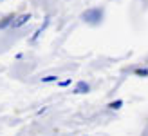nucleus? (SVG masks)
<instances>
[{
	"label": "nucleus",
	"mask_w": 148,
	"mask_h": 136,
	"mask_svg": "<svg viewBox=\"0 0 148 136\" xmlns=\"http://www.w3.org/2000/svg\"><path fill=\"white\" fill-rule=\"evenodd\" d=\"M81 18H83L87 24H90V26H98L101 22V18H103V9H98V7L88 9V11H85L83 15H81Z\"/></svg>",
	"instance_id": "nucleus-1"
},
{
	"label": "nucleus",
	"mask_w": 148,
	"mask_h": 136,
	"mask_svg": "<svg viewBox=\"0 0 148 136\" xmlns=\"http://www.w3.org/2000/svg\"><path fill=\"white\" fill-rule=\"evenodd\" d=\"M31 17H33L31 13H20V15H16V17H14V20H13V24H11V27H13V29L24 27L27 22L31 20Z\"/></svg>",
	"instance_id": "nucleus-2"
},
{
	"label": "nucleus",
	"mask_w": 148,
	"mask_h": 136,
	"mask_svg": "<svg viewBox=\"0 0 148 136\" xmlns=\"http://www.w3.org/2000/svg\"><path fill=\"white\" fill-rule=\"evenodd\" d=\"M14 17H16L14 13H9V15H5V17H4L2 20H0V31H2V29H7V27H11V24H13Z\"/></svg>",
	"instance_id": "nucleus-3"
},
{
	"label": "nucleus",
	"mask_w": 148,
	"mask_h": 136,
	"mask_svg": "<svg viewBox=\"0 0 148 136\" xmlns=\"http://www.w3.org/2000/svg\"><path fill=\"white\" fill-rule=\"evenodd\" d=\"M88 91H90V85H88L87 82H78V85L74 87L72 93L74 94H79V93H88Z\"/></svg>",
	"instance_id": "nucleus-4"
},
{
	"label": "nucleus",
	"mask_w": 148,
	"mask_h": 136,
	"mask_svg": "<svg viewBox=\"0 0 148 136\" xmlns=\"http://www.w3.org/2000/svg\"><path fill=\"white\" fill-rule=\"evenodd\" d=\"M121 107H123V100H116V102L108 103V109H112V111H119Z\"/></svg>",
	"instance_id": "nucleus-5"
},
{
	"label": "nucleus",
	"mask_w": 148,
	"mask_h": 136,
	"mask_svg": "<svg viewBox=\"0 0 148 136\" xmlns=\"http://www.w3.org/2000/svg\"><path fill=\"white\" fill-rule=\"evenodd\" d=\"M42 82L43 84H53V82H58V78L54 74H49V76H42Z\"/></svg>",
	"instance_id": "nucleus-6"
},
{
	"label": "nucleus",
	"mask_w": 148,
	"mask_h": 136,
	"mask_svg": "<svg viewBox=\"0 0 148 136\" xmlns=\"http://www.w3.org/2000/svg\"><path fill=\"white\" fill-rule=\"evenodd\" d=\"M71 84H72V80H71V78H65V80H62V82H58V87L65 89V87H69Z\"/></svg>",
	"instance_id": "nucleus-7"
},
{
	"label": "nucleus",
	"mask_w": 148,
	"mask_h": 136,
	"mask_svg": "<svg viewBox=\"0 0 148 136\" xmlns=\"http://www.w3.org/2000/svg\"><path fill=\"white\" fill-rule=\"evenodd\" d=\"M137 76H148V67H143V69H136Z\"/></svg>",
	"instance_id": "nucleus-8"
}]
</instances>
